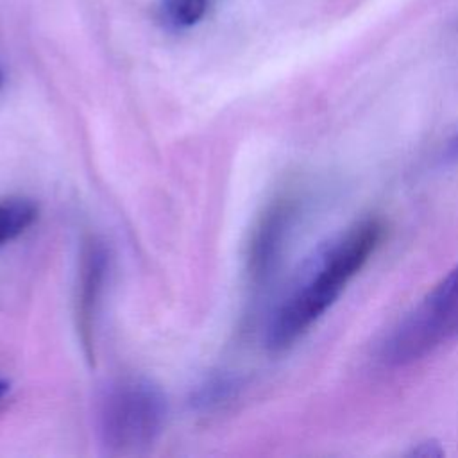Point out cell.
Masks as SVG:
<instances>
[{"label":"cell","instance_id":"4","mask_svg":"<svg viewBox=\"0 0 458 458\" xmlns=\"http://www.w3.org/2000/svg\"><path fill=\"white\" fill-rule=\"evenodd\" d=\"M297 213L295 199L279 197L268 204V208L259 216L249 243L247 270L254 284L267 281L276 268L288 233L293 225Z\"/></svg>","mask_w":458,"mask_h":458},{"label":"cell","instance_id":"6","mask_svg":"<svg viewBox=\"0 0 458 458\" xmlns=\"http://www.w3.org/2000/svg\"><path fill=\"white\" fill-rule=\"evenodd\" d=\"M38 216V209L30 200L7 199L0 200V245L20 236Z\"/></svg>","mask_w":458,"mask_h":458},{"label":"cell","instance_id":"12","mask_svg":"<svg viewBox=\"0 0 458 458\" xmlns=\"http://www.w3.org/2000/svg\"><path fill=\"white\" fill-rule=\"evenodd\" d=\"M2 82H4V75H2V72H0V88H2Z\"/></svg>","mask_w":458,"mask_h":458},{"label":"cell","instance_id":"2","mask_svg":"<svg viewBox=\"0 0 458 458\" xmlns=\"http://www.w3.org/2000/svg\"><path fill=\"white\" fill-rule=\"evenodd\" d=\"M98 435L113 454H134L152 445L166 420L161 390L141 377L111 383L98 404Z\"/></svg>","mask_w":458,"mask_h":458},{"label":"cell","instance_id":"5","mask_svg":"<svg viewBox=\"0 0 458 458\" xmlns=\"http://www.w3.org/2000/svg\"><path fill=\"white\" fill-rule=\"evenodd\" d=\"M106 272H107L106 249L97 240L86 242L82 247L81 267H79L77 327L88 356H91V349H93L95 317H97L100 295L104 290Z\"/></svg>","mask_w":458,"mask_h":458},{"label":"cell","instance_id":"10","mask_svg":"<svg viewBox=\"0 0 458 458\" xmlns=\"http://www.w3.org/2000/svg\"><path fill=\"white\" fill-rule=\"evenodd\" d=\"M447 152L454 157H458V132L454 134V138L449 141V147H447Z\"/></svg>","mask_w":458,"mask_h":458},{"label":"cell","instance_id":"7","mask_svg":"<svg viewBox=\"0 0 458 458\" xmlns=\"http://www.w3.org/2000/svg\"><path fill=\"white\" fill-rule=\"evenodd\" d=\"M234 388H236L234 379L227 376H215V377H209L206 383H202L195 390L191 403L197 408H213L231 399V395L234 394Z\"/></svg>","mask_w":458,"mask_h":458},{"label":"cell","instance_id":"8","mask_svg":"<svg viewBox=\"0 0 458 458\" xmlns=\"http://www.w3.org/2000/svg\"><path fill=\"white\" fill-rule=\"evenodd\" d=\"M168 18L177 25H193L206 11V0H165Z\"/></svg>","mask_w":458,"mask_h":458},{"label":"cell","instance_id":"11","mask_svg":"<svg viewBox=\"0 0 458 458\" xmlns=\"http://www.w3.org/2000/svg\"><path fill=\"white\" fill-rule=\"evenodd\" d=\"M7 390H9V383L4 381V379H0V399L7 394Z\"/></svg>","mask_w":458,"mask_h":458},{"label":"cell","instance_id":"3","mask_svg":"<svg viewBox=\"0 0 458 458\" xmlns=\"http://www.w3.org/2000/svg\"><path fill=\"white\" fill-rule=\"evenodd\" d=\"M458 338V263L399 320L381 347L386 365L424 360Z\"/></svg>","mask_w":458,"mask_h":458},{"label":"cell","instance_id":"9","mask_svg":"<svg viewBox=\"0 0 458 458\" xmlns=\"http://www.w3.org/2000/svg\"><path fill=\"white\" fill-rule=\"evenodd\" d=\"M410 456H419V458H438L444 454V449L440 447L438 442L435 440H426L417 444L410 453Z\"/></svg>","mask_w":458,"mask_h":458},{"label":"cell","instance_id":"1","mask_svg":"<svg viewBox=\"0 0 458 458\" xmlns=\"http://www.w3.org/2000/svg\"><path fill=\"white\" fill-rule=\"evenodd\" d=\"M385 227L365 218L320 243L295 274L267 329V347H292L342 295L376 252Z\"/></svg>","mask_w":458,"mask_h":458}]
</instances>
